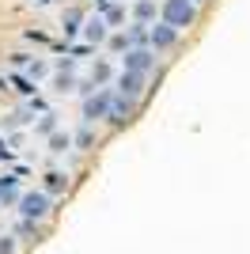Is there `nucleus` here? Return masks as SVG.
<instances>
[{
	"instance_id": "nucleus-7",
	"label": "nucleus",
	"mask_w": 250,
	"mask_h": 254,
	"mask_svg": "<svg viewBox=\"0 0 250 254\" xmlns=\"http://www.w3.org/2000/svg\"><path fill=\"white\" fill-rule=\"evenodd\" d=\"M133 15H136L140 23L152 19V15H156V0H136V4H133Z\"/></svg>"
},
{
	"instance_id": "nucleus-10",
	"label": "nucleus",
	"mask_w": 250,
	"mask_h": 254,
	"mask_svg": "<svg viewBox=\"0 0 250 254\" xmlns=\"http://www.w3.org/2000/svg\"><path fill=\"white\" fill-rule=\"evenodd\" d=\"M110 50H125L129 53V34H114V38H110Z\"/></svg>"
},
{
	"instance_id": "nucleus-9",
	"label": "nucleus",
	"mask_w": 250,
	"mask_h": 254,
	"mask_svg": "<svg viewBox=\"0 0 250 254\" xmlns=\"http://www.w3.org/2000/svg\"><path fill=\"white\" fill-rule=\"evenodd\" d=\"M46 186H50V190H64V186H68V179H64V175H46Z\"/></svg>"
},
{
	"instance_id": "nucleus-8",
	"label": "nucleus",
	"mask_w": 250,
	"mask_h": 254,
	"mask_svg": "<svg viewBox=\"0 0 250 254\" xmlns=\"http://www.w3.org/2000/svg\"><path fill=\"white\" fill-rule=\"evenodd\" d=\"M103 19H91V23H87V38H91V42H99V38H103Z\"/></svg>"
},
{
	"instance_id": "nucleus-6",
	"label": "nucleus",
	"mask_w": 250,
	"mask_h": 254,
	"mask_svg": "<svg viewBox=\"0 0 250 254\" xmlns=\"http://www.w3.org/2000/svg\"><path fill=\"white\" fill-rule=\"evenodd\" d=\"M140 91H144V76H133V72L118 76V95L122 99H140Z\"/></svg>"
},
{
	"instance_id": "nucleus-3",
	"label": "nucleus",
	"mask_w": 250,
	"mask_h": 254,
	"mask_svg": "<svg viewBox=\"0 0 250 254\" xmlns=\"http://www.w3.org/2000/svg\"><path fill=\"white\" fill-rule=\"evenodd\" d=\"M110 103H114V91H103L99 99H87V103H83V122H99V118H110Z\"/></svg>"
},
{
	"instance_id": "nucleus-13",
	"label": "nucleus",
	"mask_w": 250,
	"mask_h": 254,
	"mask_svg": "<svg viewBox=\"0 0 250 254\" xmlns=\"http://www.w3.org/2000/svg\"><path fill=\"white\" fill-rule=\"evenodd\" d=\"M193 4H205V0H193Z\"/></svg>"
},
{
	"instance_id": "nucleus-12",
	"label": "nucleus",
	"mask_w": 250,
	"mask_h": 254,
	"mask_svg": "<svg viewBox=\"0 0 250 254\" xmlns=\"http://www.w3.org/2000/svg\"><path fill=\"white\" fill-rule=\"evenodd\" d=\"M122 15H125L122 8H110V11H106V19H110V23H122Z\"/></svg>"
},
{
	"instance_id": "nucleus-5",
	"label": "nucleus",
	"mask_w": 250,
	"mask_h": 254,
	"mask_svg": "<svg viewBox=\"0 0 250 254\" xmlns=\"http://www.w3.org/2000/svg\"><path fill=\"white\" fill-rule=\"evenodd\" d=\"M148 42H152V50H171V46L178 42V31L171 23H156V27L148 31Z\"/></svg>"
},
{
	"instance_id": "nucleus-1",
	"label": "nucleus",
	"mask_w": 250,
	"mask_h": 254,
	"mask_svg": "<svg viewBox=\"0 0 250 254\" xmlns=\"http://www.w3.org/2000/svg\"><path fill=\"white\" fill-rule=\"evenodd\" d=\"M163 23H171L175 31L193 27L197 23V4L193 0H163Z\"/></svg>"
},
{
	"instance_id": "nucleus-11",
	"label": "nucleus",
	"mask_w": 250,
	"mask_h": 254,
	"mask_svg": "<svg viewBox=\"0 0 250 254\" xmlns=\"http://www.w3.org/2000/svg\"><path fill=\"white\" fill-rule=\"evenodd\" d=\"M0 254H15V239H11V235L0 239Z\"/></svg>"
},
{
	"instance_id": "nucleus-2",
	"label": "nucleus",
	"mask_w": 250,
	"mask_h": 254,
	"mask_svg": "<svg viewBox=\"0 0 250 254\" xmlns=\"http://www.w3.org/2000/svg\"><path fill=\"white\" fill-rule=\"evenodd\" d=\"M152 64H156V53L152 50H129L125 53V72H133V76H144Z\"/></svg>"
},
{
	"instance_id": "nucleus-4",
	"label": "nucleus",
	"mask_w": 250,
	"mask_h": 254,
	"mask_svg": "<svg viewBox=\"0 0 250 254\" xmlns=\"http://www.w3.org/2000/svg\"><path fill=\"white\" fill-rule=\"evenodd\" d=\"M23 216L27 220H46L50 216V197L46 193H27L23 197Z\"/></svg>"
}]
</instances>
